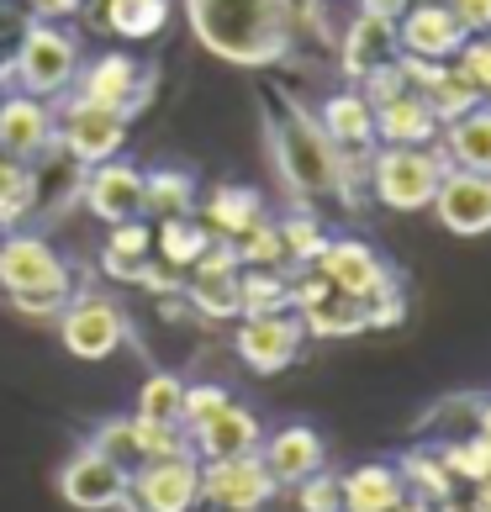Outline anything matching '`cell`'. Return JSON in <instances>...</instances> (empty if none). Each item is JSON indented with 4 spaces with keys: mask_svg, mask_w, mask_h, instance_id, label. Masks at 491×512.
<instances>
[{
    "mask_svg": "<svg viewBox=\"0 0 491 512\" xmlns=\"http://www.w3.org/2000/svg\"><path fill=\"white\" fill-rule=\"evenodd\" d=\"M196 43L228 64H275L291 48V0H185Z\"/></svg>",
    "mask_w": 491,
    "mask_h": 512,
    "instance_id": "cell-1",
    "label": "cell"
},
{
    "mask_svg": "<svg viewBox=\"0 0 491 512\" xmlns=\"http://www.w3.org/2000/svg\"><path fill=\"white\" fill-rule=\"evenodd\" d=\"M270 159L286 180V191L301 201H344L349 196V164L323 122L296 101H275L270 117Z\"/></svg>",
    "mask_w": 491,
    "mask_h": 512,
    "instance_id": "cell-2",
    "label": "cell"
},
{
    "mask_svg": "<svg viewBox=\"0 0 491 512\" xmlns=\"http://www.w3.org/2000/svg\"><path fill=\"white\" fill-rule=\"evenodd\" d=\"M0 286L11 291V301L32 317H53L69 301V264L59 259L48 238L16 233L0 243Z\"/></svg>",
    "mask_w": 491,
    "mask_h": 512,
    "instance_id": "cell-3",
    "label": "cell"
},
{
    "mask_svg": "<svg viewBox=\"0 0 491 512\" xmlns=\"http://www.w3.org/2000/svg\"><path fill=\"white\" fill-rule=\"evenodd\" d=\"M11 80L22 85V96H37V101L64 96V90L80 80V43H74V32L53 27V22H32L16 37Z\"/></svg>",
    "mask_w": 491,
    "mask_h": 512,
    "instance_id": "cell-4",
    "label": "cell"
},
{
    "mask_svg": "<svg viewBox=\"0 0 491 512\" xmlns=\"http://www.w3.org/2000/svg\"><path fill=\"white\" fill-rule=\"evenodd\" d=\"M444 169H449L444 154H433V148L386 143L370 164V191L391 212H423V206H433V191H439Z\"/></svg>",
    "mask_w": 491,
    "mask_h": 512,
    "instance_id": "cell-5",
    "label": "cell"
},
{
    "mask_svg": "<svg viewBox=\"0 0 491 512\" xmlns=\"http://www.w3.org/2000/svg\"><path fill=\"white\" fill-rule=\"evenodd\" d=\"M127 122H132V111L85 101L80 90H74V96L64 101V111H59V148H64V154L80 164V169H96V164H106V159L122 154Z\"/></svg>",
    "mask_w": 491,
    "mask_h": 512,
    "instance_id": "cell-6",
    "label": "cell"
},
{
    "mask_svg": "<svg viewBox=\"0 0 491 512\" xmlns=\"http://www.w3.org/2000/svg\"><path fill=\"white\" fill-rule=\"evenodd\" d=\"M127 507L132 512H196L201 507V460H196V449L159 454V460L132 470Z\"/></svg>",
    "mask_w": 491,
    "mask_h": 512,
    "instance_id": "cell-7",
    "label": "cell"
},
{
    "mask_svg": "<svg viewBox=\"0 0 491 512\" xmlns=\"http://www.w3.org/2000/svg\"><path fill=\"white\" fill-rule=\"evenodd\" d=\"M312 270L323 275L333 291H349L360 301H375V296H386L396 286L391 264L360 238H323V249L312 254Z\"/></svg>",
    "mask_w": 491,
    "mask_h": 512,
    "instance_id": "cell-8",
    "label": "cell"
},
{
    "mask_svg": "<svg viewBox=\"0 0 491 512\" xmlns=\"http://www.w3.org/2000/svg\"><path fill=\"white\" fill-rule=\"evenodd\" d=\"M127 491H132V476L90 444L80 454H69L59 470V497L80 512H117L127 507Z\"/></svg>",
    "mask_w": 491,
    "mask_h": 512,
    "instance_id": "cell-9",
    "label": "cell"
},
{
    "mask_svg": "<svg viewBox=\"0 0 491 512\" xmlns=\"http://www.w3.org/2000/svg\"><path fill=\"white\" fill-rule=\"evenodd\" d=\"M275 497V481L259 454H238V460H206L201 465V502L212 512H259Z\"/></svg>",
    "mask_w": 491,
    "mask_h": 512,
    "instance_id": "cell-10",
    "label": "cell"
},
{
    "mask_svg": "<svg viewBox=\"0 0 491 512\" xmlns=\"http://www.w3.org/2000/svg\"><path fill=\"white\" fill-rule=\"evenodd\" d=\"M396 37H402V53L407 59H460L465 48V22L449 11V0H412V6L396 16Z\"/></svg>",
    "mask_w": 491,
    "mask_h": 512,
    "instance_id": "cell-11",
    "label": "cell"
},
{
    "mask_svg": "<svg viewBox=\"0 0 491 512\" xmlns=\"http://www.w3.org/2000/svg\"><path fill=\"white\" fill-rule=\"evenodd\" d=\"M233 344H238V359L254 375H280L286 365H296L301 344H307V328L291 312H264V317H243Z\"/></svg>",
    "mask_w": 491,
    "mask_h": 512,
    "instance_id": "cell-12",
    "label": "cell"
},
{
    "mask_svg": "<svg viewBox=\"0 0 491 512\" xmlns=\"http://www.w3.org/2000/svg\"><path fill=\"white\" fill-rule=\"evenodd\" d=\"M291 301L301 312V328L317 333V338H354V333L370 328V301L349 296V291H333L323 275L291 286Z\"/></svg>",
    "mask_w": 491,
    "mask_h": 512,
    "instance_id": "cell-13",
    "label": "cell"
},
{
    "mask_svg": "<svg viewBox=\"0 0 491 512\" xmlns=\"http://www.w3.org/2000/svg\"><path fill=\"white\" fill-rule=\"evenodd\" d=\"M59 338H64V349L74 359H111L122 349V338H127V322L122 312L111 307L106 296H80V301H69L64 317H59Z\"/></svg>",
    "mask_w": 491,
    "mask_h": 512,
    "instance_id": "cell-14",
    "label": "cell"
},
{
    "mask_svg": "<svg viewBox=\"0 0 491 512\" xmlns=\"http://www.w3.org/2000/svg\"><path fill=\"white\" fill-rule=\"evenodd\" d=\"M402 59V37H396V16L391 11H381V6H360V16L349 22V32H344V48H338V69L349 74L354 85L365 80V74H375V69H386V64H396Z\"/></svg>",
    "mask_w": 491,
    "mask_h": 512,
    "instance_id": "cell-15",
    "label": "cell"
},
{
    "mask_svg": "<svg viewBox=\"0 0 491 512\" xmlns=\"http://www.w3.org/2000/svg\"><path fill=\"white\" fill-rule=\"evenodd\" d=\"M433 217L460 238L491 233V175H476V169H444L439 191H433Z\"/></svg>",
    "mask_w": 491,
    "mask_h": 512,
    "instance_id": "cell-16",
    "label": "cell"
},
{
    "mask_svg": "<svg viewBox=\"0 0 491 512\" xmlns=\"http://www.w3.org/2000/svg\"><path fill=\"white\" fill-rule=\"evenodd\" d=\"M53 143H59V117H53L48 101L22 96V90L0 101V154L32 164V159H43Z\"/></svg>",
    "mask_w": 491,
    "mask_h": 512,
    "instance_id": "cell-17",
    "label": "cell"
},
{
    "mask_svg": "<svg viewBox=\"0 0 491 512\" xmlns=\"http://www.w3.org/2000/svg\"><path fill=\"white\" fill-rule=\"evenodd\" d=\"M85 206H90V217H101L106 227L138 222L143 217V169H132L122 159L96 164L85 180Z\"/></svg>",
    "mask_w": 491,
    "mask_h": 512,
    "instance_id": "cell-18",
    "label": "cell"
},
{
    "mask_svg": "<svg viewBox=\"0 0 491 512\" xmlns=\"http://www.w3.org/2000/svg\"><path fill=\"white\" fill-rule=\"evenodd\" d=\"M259 460H264V470H270L275 486H301L307 476H317V470L328 465V444H323L317 428L291 423V428H280V433H270V439L259 444Z\"/></svg>",
    "mask_w": 491,
    "mask_h": 512,
    "instance_id": "cell-19",
    "label": "cell"
},
{
    "mask_svg": "<svg viewBox=\"0 0 491 512\" xmlns=\"http://www.w3.org/2000/svg\"><path fill=\"white\" fill-rule=\"evenodd\" d=\"M264 444V428H259V417L249 407H238L228 402L222 412H212L201 428H191V449H196V460H238V454H259Z\"/></svg>",
    "mask_w": 491,
    "mask_h": 512,
    "instance_id": "cell-20",
    "label": "cell"
},
{
    "mask_svg": "<svg viewBox=\"0 0 491 512\" xmlns=\"http://www.w3.org/2000/svg\"><path fill=\"white\" fill-rule=\"evenodd\" d=\"M80 96L101 101V106H117V111H132L143 101V64L132 59V53H101V59L85 64Z\"/></svg>",
    "mask_w": 491,
    "mask_h": 512,
    "instance_id": "cell-21",
    "label": "cell"
},
{
    "mask_svg": "<svg viewBox=\"0 0 491 512\" xmlns=\"http://www.w3.org/2000/svg\"><path fill=\"white\" fill-rule=\"evenodd\" d=\"M444 132V122L428 111V101L418 90L396 96L386 106H375V138L381 143H407V148H433V138Z\"/></svg>",
    "mask_w": 491,
    "mask_h": 512,
    "instance_id": "cell-22",
    "label": "cell"
},
{
    "mask_svg": "<svg viewBox=\"0 0 491 512\" xmlns=\"http://www.w3.org/2000/svg\"><path fill=\"white\" fill-rule=\"evenodd\" d=\"M338 486H344V512H391L407 497L402 465H386V460L354 465L349 476H338Z\"/></svg>",
    "mask_w": 491,
    "mask_h": 512,
    "instance_id": "cell-23",
    "label": "cell"
},
{
    "mask_svg": "<svg viewBox=\"0 0 491 512\" xmlns=\"http://www.w3.org/2000/svg\"><path fill=\"white\" fill-rule=\"evenodd\" d=\"M444 164L449 169H476V175H491V106H476L465 117L444 122Z\"/></svg>",
    "mask_w": 491,
    "mask_h": 512,
    "instance_id": "cell-24",
    "label": "cell"
},
{
    "mask_svg": "<svg viewBox=\"0 0 491 512\" xmlns=\"http://www.w3.org/2000/svg\"><path fill=\"white\" fill-rule=\"evenodd\" d=\"M317 122H323V132L344 148H370L375 143V106L365 90H338V96L323 101V111H317Z\"/></svg>",
    "mask_w": 491,
    "mask_h": 512,
    "instance_id": "cell-25",
    "label": "cell"
},
{
    "mask_svg": "<svg viewBox=\"0 0 491 512\" xmlns=\"http://www.w3.org/2000/svg\"><path fill=\"white\" fill-rule=\"evenodd\" d=\"M196 301H201V312H212V317L243 312V291H238V275H233V249L201 259V270H196Z\"/></svg>",
    "mask_w": 491,
    "mask_h": 512,
    "instance_id": "cell-26",
    "label": "cell"
},
{
    "mask_svg": "<svg viewBox=\"0 0 491 512\" xmlns=\"http://www.w3.org/2000/svg\"><path fill=\"white\" fill-rule=\"evenodd\" d=\"M196 212V185L180 169H159V175H143V217L175 222Z\"/></svg>",
    "mask_w": 491,
    "mask_h": 512,
    "instance_id": "cell-27",
    "label": "cell"
},
{
    "mask_svg": "<svg viewBox=\"0 0 491 512\" xmlns=\"http://www.w3.org/2000/svg\"><path fill=\"white\" fill-rule=\"evenodd\" d=\"M90 449H101L106 460H117L127 476L138 465H148V433H143V417L132 412V417H111V423L96 428V439H90Z\"/></svg>",
    "mask_w": 491,
    "mask_h": 512,
    "instance_id": "cell-28",
    "label": "cell"
},
{
    "mask_svg": "<svg viewBox=\"0 0 491 512\" xmlns=\"http://www.w3.org/2000/svg\"><path fill=\"white\" fill-rule=\"evenodd\" d=\"M169 16V0H106V27L127 43H148Z\"/></svg>",
    "mask_w": 491,
    "mask_h": 512,
    "instance_id": "cell-29",
    "label": "cell"
},
{
    "mask_svg": "<svg viewBox=\"0 0 491 512\" xmlns=\"http://www.w3.org/2000/svg\"><path fill=\"white\" fill-rule=\"evenodd\" d=\"M206 217H212V227L222 238H243L259 217V196L243 191V185H222V191H212V201H206Z\"/></svg>",
    "mask_w": 491,
    "mask_h": 512,
    "instance_id": "cell-30",
    "label": "cell"
},
{
    "mask_svg": "<svg viewBox=\"0 0 491 512\" xmlns=\"http://www.w3.org/2000/svg\"><path fill=\"white\" fill-rule=\"evenodd\" d=\"M37 206V175L27 159L0 154V222H16Z\"/></svg>",
    "mask_w": 491,
    "mask_h": 512,
    "instance_id": "cell-31",
    "label": "cell"
},
{
    "mask_svg": "<svg viewBox=\"0 0 491 512\" xmlns=\"http://www.w3.org/2000/svg\"><path fill=\"white\" fill-rule=\"evenodd\" d=\"M402 481H407L412 497H423V502L455 497V476H449L444 454H407V460H402Z\"/></svg>",
    "mask_w": 491,
    "mask_h": 512,
    "instance_id": "cell-32",
    "label": "cell"
},
{
    "mask_svg": "<svg viewBox=\"0 0 491 512\" xmlns=\"http://www.w3.org/2000/svg\"><path fill=\"white\" fill-rule=\"evenodd\" d=\"M180 407H185V381L180 375H148L143 391H138V417L143 423H180Z\"/></svg>",
    "mask_w": 491,
    "mask_h": 512,
    "instance_id": "cell-33",
    "label": "cell"
},
{
    "mask_svg": "<svg viewBox=\"0 0 491 512\" xmlns=\"http://www.w3.org/2000/svg\"><path fill=\"white\" fill-rule=\"evenodd\" d=\"M243 291V317H264V312H286L291 307V286L275 270H254L238 280Z\"/></svg>",
    "mask_w": 491,
    "mask_h": 512,
    "instance_id": "cell-34",
    "label": "cell"
},
{
    "mask_svg": "<svg viewBox=\"0 0 491 512\" xmlns=\"http://www.w3.org/2000/svg\"><path fill=\"white\" fill-rule=\"evenodd\" d=\"M444 465H449V476H455V481H486L491 476V433L476 428L470 439L449 444L444 449Z\"/></svg>",
    "mask_w": 491,
    "mask_h": 512,
    "instance_id": "cell-35",
    "label": "cell"
},
{
    "mask_svg": "<svg viewBox=\"0 0 491 512\" xmlns=\"http://www.w3.org/2000/svg\"><path fill=\"white\" fill-rule=\"evenodd\" d=\"M233 259L254 264V270H280V264H286L291 254H286V243H280V227H275V222H254L249 233L238 238Z\"/></svg>",
    "mask_w": 491,
    "mask_h": 512,
    "instance_id": "cell-36",
    "label": "cell"
},
{
    "mask_svg": "<svg viewBox=\"0 0 491 512\" xmlns=\"http://www.w3.org/2000/svg\"><path fill=\"white\" fill-rule=\"evenodd\" d=\"M159 249H164V259H175V264H201L206 259V227L196 217L159 222Z\"/></svg>",
    "mask_w": 491,
    "mask_h": 512,
    "instance_id": "cell-37",
    "label": "cell"
},
{
    "mask_svg": "<svg viewBox=\"0 0 491 512\" xmlns=\"http://www.w3.org/2000/svg\"><path fill=\"white\" fill-rule=\"evenodd\" d=\"M148 243H154V233L143 227V217H138V222H117V227H111L106 264H111L117 275H138V259L148 254Z\"/></svg>",
    "mask_w": 491,
    "mask_h": 512,
    "instance_id": "cell-38",
    "label": "cell"
},
{
    "mask_svg": "<svg viewBox=\"0 0 491 512\" xmlns=\"http://www.w3.org/2000/svg\"><path fill=\"white\" fill-rule=\"evenodd\" d=\"M296 491V507L301 512H344V486H338V476L323 465L317 476H307L301 486H291Z\"/></svg>",
    "mask_w": 491,
    "mask_h": 512,
    "instance_id": "cell-39",
    "label": "cell"
},
{
    "mask_svg": "<svg viewBox=\"0 0 491 512\" xmlns=\"http://www.w3.org/2000/svg\"><path fill=\"white\" fill-rule=\"evenodd\" d=\"M228 402H233V396L222 391V386H185L180 428H185V433H191V428H201L206 417H212V412H222V407H228Z\"/></svg>",
    "mask_w": 491,
    "mask_h": 512,
    "instance_id": "cell-40",
    "label": "cell"
},
{
    "mask_svg": "<svg viewBox=\"0 0 491 512\" xmlns=\"http://www.w3.org/2000/svg\"><path fill=\"white\" fill-rule=\"evenodd\" d=\"M460 69L470 74V80H476L481 101H491V32L465 37V48H460Z\"/></svg>",
    "mask_w": 491,
    "mask_h": 512,
    "instance_id": "cell-41",
    "label": "cell"
},
{
    "mask_svg": "<svg viewBox=\"0 0 491 512\" xmlns=\"http://www.w3.org/2000/svg\"><path fill=\"white\" fill-rule=\"evenodd\" d=\"M280 243H286L291 259H312L323 249V233H317L312 217H291V222H280Z\"/></svg>",
    "mask_w": 491,
    "mask_h": 512,
    "instance_id": "cell-42",
    "label": "cell"
},
{
    "mask_svg": "<svg viewBox=\"0 0 491 512\" xmlns=\"http://www.w3.org/2000/svg\"><path fill=\"white\" fill-rule=\"evenodd\" d=\"M449 11L465 22V32H491V0H449Z\"/></svg>",
    "mask_w": 491,
    "mask_h": 512,
    "instance_id": "cell-43",
    "label": "cell"
},
{
    "mask_svg": "<svg viewBox=\"0 0 491 512\" xmlns=\"http://www.w3.org/2000/svg\"><path fill=\"white\" fill-rule=\"evenodd\" d=\"M37 22H53V16H74L80 11V0H32Z\"/></svg>",
    "mask_w": 491,
    "mask_h": 512,
    "instance_id": "cell-44",
    "label": "cell"
},
{
    "mask_svg": "<svg viewBox=\"0 0 491 512\" xmlns=\"http://www.w3.org/2000/svg\"><path fill=\"white\" fill-rule=\"evenodd\" d=\"M391 512H439V502H423V497H412V491H407V497L396 502Z\"/></svg>",
    "mask_w": 491,
    "mask_h": 512,
    "instance_id": "cell-45",
    "label": "cell"
},
{
    "mask_svg": "<svg viewBox=\"0 0 491 512\" xmlns=\"http://www.w3.org/2000/svg\"><path fill=\"white\" fill-rule=\"evenodd\" d=\"M470 507H476V512H491V476L476 481V497H470Z\"/></svg>",
    "mask_w": 491,
    "mask_h": 512,
    "instance_id": "cell-46",
    "label": "cell"
},
{
    "mask_svg": "<svg viewBox=\"0 0 491 512\" xmlns=\"http://www.w3.org/2000/svg\"><path fill=\"white\" fill-rule=\"evenodd\" d=\"M291 6H296V0H291ZM301 6H323V0H301Z\"/></svg>",
    "mask_w": 491,
    "mask_h": 512,
    "instance_id": "cell-47",
    "label": "cell"
},
{
    "mask_svg": "<svg viewBox=\"0 0 491 512\" xmlns=\"http://www.w3.org/2000/svg\"><path fill=\"white\" fill-rule=\"evenodd\" d=\"M0 85H6V69H0Z\"/></svg>",
    "mask_w": 491,
    "mask_h": 512,
    "instance_id": "cell-48",
    "label": "cell"
}]
</instances>
